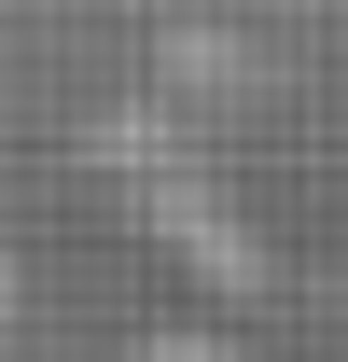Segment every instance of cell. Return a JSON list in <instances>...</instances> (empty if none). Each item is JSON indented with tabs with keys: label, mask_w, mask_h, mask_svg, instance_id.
Wrapping results in <instances>:
<instances>
[{
	"label": "cell",
	"mask_w": 348,
	"mask_h": 362,
	"mask_svg": "<svg viewBox=\"0 0 348 362\" xmlns=\"http://www.w3.org/2000/svg\"><path fill=\"white\" fill-rule=\"evenodd\" d=\"M126 362H223L209 334H153V349H126Z\"/></svg>",
	"instance_id": "6da1fadb"
}]
</instances>
